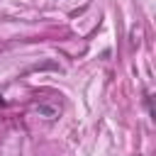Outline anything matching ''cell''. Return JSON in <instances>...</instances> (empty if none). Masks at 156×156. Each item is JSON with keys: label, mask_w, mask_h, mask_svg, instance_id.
I'll return each mask as SVG.
<instances>
[{"label": "cell", "mask_w": 156, "mask_h": 156, "mask_svg": "<svg viewBox=\"0 0 156 156\" xmlns=\"http://www.w3.org/2000/svg\"><path fill=\"white\" fill-rule=\"evenodd\" d=\"M136 156H139V154H136Z\"/></svg>", "instance_id": "6da1fadb"}]
</instances>
